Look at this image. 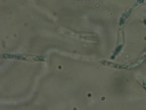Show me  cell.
<instances>
[{"label": "cell", "instance_id": "obj_1", "mask_svg": "<svg viewBox=\"0 0 146 110\" xmlns=\"http://www.w3.org/2000/svg\"><path fill=\"white\" fill-rule=\"evenodd\" d=\"M144 22H145V24H146V20H145Z\"/></svg>", "mask_w": 146, "mask_h": 110}]
</instances>
